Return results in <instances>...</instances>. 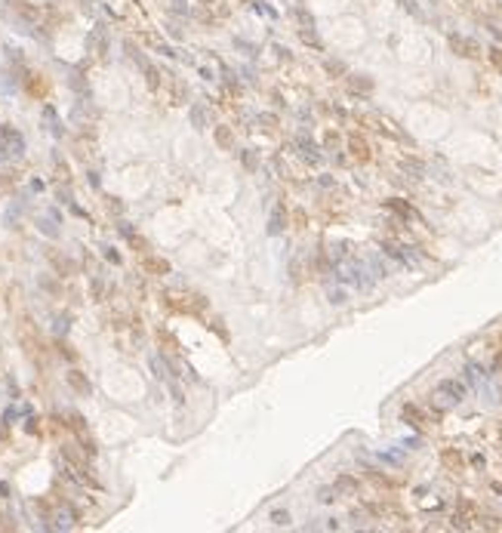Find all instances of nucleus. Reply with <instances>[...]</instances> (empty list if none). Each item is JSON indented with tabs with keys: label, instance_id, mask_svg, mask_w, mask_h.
Segmentation results:
<instances>
[{
	"label": "nucleus",
	"instance_id": "nucleus-12",
	"mask_svg": "<svg viewBox=\"0 0 502 533\" xmlns=\"http://www.w3.org/2000/svg\"><path fill=\"white\" fill-rule=\"evenodd\" d=\"M71 382H74V385H77V388H80V391H87V388H90V385H87V382H83V379H80V376H71Z\"/></svg>",
	"mask_w": 502,
	"mask_h": 533
},
{
	"label": "nucleus",
	"instance_id": "nucleus-7",
	"mask_svg": "<svg viewBox=\"0 0 502 533\" xmlns=\"http://www.w3.org/2000/svg\"><path fill=\"white\" fill-rule=\"evenodd\" d=\"M268 521H271L274 527H290V521H293V518H290V512H284V509H274Z\"/></svg>",
	"mask_w": 502,
	"mask_h": 533
},
{
	"label": "nucleus",
	"instance_id": "nucleus-9",
	"mask_svg": "<svg viewBox=\"0 0 502 533\" xmlns=\"http://www.w3.org/2000/svg\"><path fill=\"white\" fill-rule=\"evenodd\" d=\"M336 487L342 490V493H351V490H354V481H351V478H348V475H345V478H339V481H336Z\"/></svg>",
	"mask_w": 502,
	"mask_h": 533
},
{
	"label": "nucleus",
	"instance_id": "nucleus-4",
	"mask_svg": "<svg viewBox=\"0 0 502 533\" xmlns=\"http://www.w3.org/2000/svg\"><path fill=\"white\" fill-rule=\"evenodd\" d=\"M142 268H145L148 274H170V262L160 259V256H148V259L142 262Z\"/></svg>",
	"mask_w": 502,
	"mask_h": 533
},
{
	"label": "nucleus",
	"instance_id": "nucleus-5",
	"mask_svg": "<svg viewBox=\"0 0 502 533\" xmlns=\"http://www.w3.org/2000/svg\"><path fill=\"white\" fill-rule=\"evenodd\" d=\"M241 163H244V170H247V173H256V170H259V160H256V151H250V148H244V151H241Z\"/></svg>",
	"mask_w": 502,
	"mask_h": 533
},
{
	"label": "nucleus",
	"instance_id": "nucleus-3",
	"mask_svg": "<svg viewBox=\"0 0 502 533\" xmlns=\"http://www.w3.org/2000/svg\"><path fill=\"white\" fill-rule=\"evenodd\" d=\"M287 225V210L284 207H274L271 216H268V234H281Z\"/></svg>",
	"mask_w": 502,
	"mask_h": 533
},
{
	"label": "nucleus",
	"instance_id": "nucleus-10",
	"mask_svg": "<svg viewBox=\"0 0 502 533\" xmlns=\"http://www.w3.org/2000/svg\"><path fill=\"white\" fill-rule=\"evenodd\" d=\"M351 151L357 154V158H364V160H367V145H364V142H357V139H354V142H351Z\"/></svg>",
	"mask_w": 502,
	"mask_h": 533
},
{
	"label": "nucleus",
	"instance_id": "nucleus-11",
	"mask_svg": "<svg viewBox=\"0 0 502 533\" xmlns=\"http://www.w3.org/2000/svg\"><path fill=\"white\" fill-rule=\"evenodd\" d=\"M293 222H296V228L305 225V213H302V210H296V213H293Z\"/></svg>",
	"mask_w": 502,
	"mask_h": 533
},
{
	"label": "nucleus",
	"instance_id": "nucleus-1",
	"mask_svg": "<svg viewBox=\"0 0 502 533\" xmlns=\"http://www.w3.org/2000/svg\"><path fill=\"white\" fill-rule=\"evenodd\" d=\"M213 142L219 151H234V145H238V139H234V130L225 127V123H219V127H213Z\"/></svg>",
	"mask_w": 502,
	"mask_h": 533
},
{
	"label": "nucleus",
	"instance_id": "nucleus-8",
	"mask_svg": "<svg viewBox=\"0 0 502 533\" xmlns=\"http://www.w3.org/2000/svg\"><path fill=\"white\" fill-rule=\"evenodd\" d=\"M256 123H259L262 130H268V133H271V130H277V117H274V114H259V117H256Z\"/></svg>",
	"mask_w": 502,
	"mask_h": 533
},
{
	"label": "nucleus",
	"instance_id": "nucleus-6",
	"mask_svg": "<svg viewBox=\"0 0 502 533\" xmlns=\"http://www.w3.org/2000/svg\"><path fill=\"white\" fill-rule=\"evenodd\" d=\"M210 330H216V333H219V339H222V342H231V333H228L225 320H222L219 315H216V318H210Z\"/></svg>",
	"mask_w": 502,
	"mask_h": 533
},
{
	"label": "nucleus",
	"instance_id": "nucleus-2",
	"mask_svg": "<svg viewBox=\"0 0 502 533\" xmlns=\"http://www.w3.org/2000/svg\"><path fill=\"white\" fill-rule=\"evenodd\" d=\"M188 120H191V127L198 130V133L210 130V114H206V108H203L201 102H194V105L188 108Z\"/></svg>",
	"mask_w": 502,
	"mask_h": 533
}]
</instances>
